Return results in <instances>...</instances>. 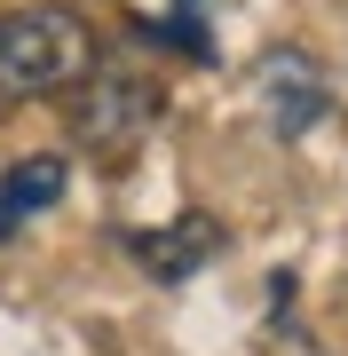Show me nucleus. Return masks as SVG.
<instances>
[{
	"instance_id": "nucleus-4",
	"label": "nucleus",
	"mask_w": 348,
	"mask_h": 356,
	"mask_svg": "<svg viewBox=\"0 0 348 356\" xmlns=\"http://www.w3.org/2000/svg\"><path fill=\"white\" fill-rule=\"evenodd\" d=\"M261 103H270V127L277 135H309L317 119H324V79L309 72V56H270L261 64Z\"/></svg>"
},
{
	"instance_id": "nucleus-3",
	"label": "nucleus",
	"mask_w": 348,
	"mask_h": 356,
	"mask_svg": "<svg viewBox=\"0 0 348 356\" xmlns=\"http://www.w3.org/2000/svg\"><path fill=\"white\" fill-rule=\"evenodd\" d=\"M127 254L151 269V277H190V269H206V261L222 254V222H214V214H182V222H167V229H135Z\"/></svg>"
},
{
	"instance_id": "nucleus-1",
	"label": "nucleus",
	"mask_w": 348,
	"mask_h": 356,
	"mask_svg": "<svg viewBox=\"0 0 348 356\" xmlns=\"http://www.w3.org/2000/svg\"><path fill=\"white\" fill-rule=\"evenodd\" d=\"M95 72V32L72 8H8L0 16V111L40 95H72Z\"/></svg>"
},
{
	"instance_id": "nucleus-2",
	"label": "nucleus",
	"mask_w": 348,
	"mask_h": 356,
	"mask_svg": "<svg viewBox=\"0 0 348 356\" xmlns=\"http://www.w3.org/2000/svg\"><path fill=\"white\" fill-rule=\"evenodd\" d=\"M158 111H167V88H158L151 72H127V64H103L95 56V72L72 88V143L88 159H135L142 151V135L158 127Z\"/></svg>"
},
{
	"instance_id": "nucleus-5",
	"label": "nucleus",
	"mask_w": 348,
	"mask_h": 356,
	"mask_svg": "<svg viewBox=\"0 0 348 356\" xmlns=\"http://www.w3.org/2000/svg\"><path fill=\"white\" fill-rule=\"evenodd\" d=\"M64 182H72V166L64 159H16L8 175H0V238H16V229H24L32 214H48L56 198H64Z\"/></svg>"
}]
</instances>
